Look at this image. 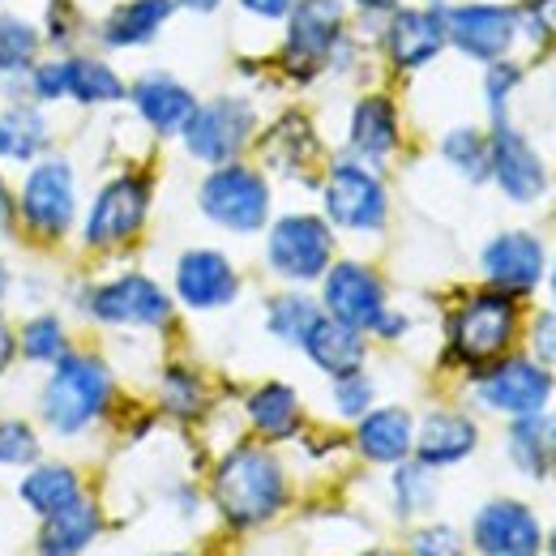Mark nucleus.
I'll use <instances>...</instances> for the list:
<instances>
[{"mask_svg":"<svg viewBox=\"0 0 556 556\" xmlns=\"http://www.w3.org/2000/svg\"><path fill=\"white\" fill-rule=\"evenodd\" d=\"M287 501V480L270 450L240 445L214 471V505L231 527H257Z\"/></svg>","mask_w":556,"mask_h":556,"instance_id":"nucleus-1","label":"nucleus"},{"mask_svg":"<svg viewBox=\"0 0 556 556\" xmlns=\"http://www.w3.org/2000/svg\"><path fill=\"white\" fill-rule=\"evenodd\" d=\"M112 403V368L99 355H65L39 394V416L56 437H77Z\"/></svg>","mask_w":556,"mask_h":556,"instance_id":"nucleus-2","label":"nucleus"},{"mask_svg":"<svg viewBox=\"0 0 556 556\" xmlns=\"http://www.w3.org/2000/svg\"><path fill=\"white\" fill-rule=\"evenodd\" d=\"M17 214H22V227L39 240H61L70 231L73 214H77V185H73L70 159L48 154L26 172L22 193H17Z\"/></svg>","mask_w":556,"mask_h":556,"instance_id":"nucleus-3","label":"nucleus"},{"mask_svg":"<svg viewBox=\"0 0 556 556\" xmlns=\"http://www.w3.org/2000/svg\"><path fill=\"white\" fill-rule=\"evenodd\" d=\"M514 330H518V308L505 291H480L471 295L454 321H450V351L454 359L480 368L488 359H496L501 351L514 343Z\"/></svg>","mask_w":556,"mask_h":556,"instance_id":"nucleus-4","label":"nucleus"},{"mask_svg":"<svg viewBox=\"0 0 556 556\" xmlns=\"http://www.w3.org/2000/svg\"><path fill=\"white\" fill-rule=\"evenodd\" d=\"M198 202L210 223L249 236V231H262L270 218V185L244 163H223L206 176Z\"/></svg>","mask_w":556,"mask_h":556,"instance_id":"nucleus-5","label":"nucleus"},{"mask_svg":"<svg viewBox=\"0 0 556 556\" xmlns=\"http://www.w3.org/2000/svg\"><path fill=\"white\" fill-rule=\"evenodd\" d=\"M330 257H334V236L321 218L313 214H287L270 227V240H266V262L270 270L291 282H313L330 270Z\"/></svg>","mask_w":556,"mask_h":556,"instance_id":"nucleus-6","label":"nucleus"},{"mask_svg":"<svg viewBox=\"0 0 556 556\" xmlns=\"http://www.w3.org/2000/svg\"><path fill=\"white\" fill-rule=\"evenodd\" d=\"M146 210H150V180L146 176H116L99 189L94 206L86 214L81 240L90 249H116V244L138 236Z\"/></svg>","mask_w":556,"mask_h":556,"instance_id":"nucleus-7","label":"nucleus"},{"mask_svg":"<svg viewBox=\"0 0 556 556\" xmlns=\"http://www.w3.org/2000/svg\"><path fill=\"white\" fill-rule=\"evenodd\" d=\"M253 138V108L244 99H210L206 108H198L185 125V146L193 159L202 163H231Z\"/></svg>","mask_w":556,"mask_h":556,"instance_id":"nucleus-8","label":"nucleus"},{"mask_svg":"<svg viewBox=\"0 0 556 556\" xmlns=\"http://www.w3.org/2000/svg\"><path fill=\"white\" fill-rule=\"evenodd\" d=\"M343 35V4L339 0H300L291 4V26H287V70L295 77H313L330 61Z\"/></svg>","mask_w":556,"mask_h":556,"instance_id":"nucleus-9","label":"nucleus"},{"mask_svg":"<svg viewBox=\"0 0 556 556\" xmlns=\"http://www.w3.org/2000/svg\"><path fill=\"white\" fill-rule=\"evenodd\" d=\"M86 308L103 326H167L172 321L167 291L146 275H121L103 282V287H94Z\"/></svg>","mask_w":556,"mask_h":556,"instance_id":"nucleus-10","label":"nucleus"},{"mask_svg":"<svg viewBox=\"0 0 556 556\" xmlns=\"http://www.w3.org/2000/svg\"><path fill=\"white\" fill-rule=\"evenodd\" d=\"M386 189L381 180L359 163H334L326 180V214L334 227L348 231H381L386 227Z\"/></svg>","mask_w":556,"mask_h":556,"instance_id":"nucleus-11","label":"nucleus"},{"mask_svg":"<svg viewBox=\"0 0 556 556\" xmlns=\"http://www.w3.org/2000/svg\"><path fill=\"white\" fill-rule=\"evenodd\" d=\"M553 394V377L531 359H501L480 377V399L505 416H540Z\"/></svg>","mask_w":556,"mask_h":556,"instance_id":"nucleus-12","label":"nucleus"},{"mask_svg":"<svg viewBox=\"0 0 556 556\" xmlns=\"http://www.w3.org/2000/svg\"><path fill=\"white\" fill-rule=\"evenodd\" d=\"M326 308L334 321H343L351 330H377L381 313H386V287L359 262H339L326 270Z\"/></svg>","mask_w":556,"mask_h":556,"instance_id":"nucleus-13","label":"nucleus"},{"mask_svg":"<svg viewBox=\"0 0 556 556\" xmlns=\"http://www.w3.org/2000/svg\"><path fill=\"white\" fill-rule=\"evenodd\" d=\"M488 176H496V185L514 202H535L548 189V172H544L540 154L522 141V134H514L505 121H496V129L488 138Z\"/></svg>","mask_w":556,"mask_h":556,"instance_id":"nucleus-14","label":"nucleus"},{"mask_svg":"<svg viewBox=\"0 0 556 556\" xmlns=\"http://www.w3.org/2000/svg\"><path fill=\"white\" fill-rule=\"evenodd\" d=\"M445 30L458 52L476 61H501L518 35V13L505 4H463L445 17Z\"/></svg>","mask_w":556,"mask_h":556,"instance_id":"nucleus-15","label":"nucleus"},{"mask_svg":"<svg viewBox=\"0 0 556 556\" xmlns=\"http://www.w3.org/2000/svg\"><path fill=\"white\" fill-rule=\"evenodd\" d=\"M471 540L484 556H540V522L518 501H488L471 522Z\"/></svg>","mask_w":556,"mask_h":556,"instance_id":"nucleus-16","label":"nucleus"},{"mask_svg":"<svg viewBox=\"0 0 556 556\" xmlns=\"http://www.w3.org/2000/svg\"><path fill=\"white\" fill-rule=\"evenodd\" d=\"M484 275L505 295H527L544 275V244L527 231H505L484 249Z\"/></svg>","mask_w":556,"mask_h":556,"instance_id":"nucleus-17","label":"nucleus"},{"mask_svg":"<svg viewBox=\"0 0 556 556\" xmlns=\"http://www.w3.org/2000/svg\"><path fill=\"white\" fill-rule=\"evenodd\" d=\"M240 291V278L231 270V262L214 249H193L176 262V295L189 308H223L231 304Z\"/></svg>","mask_w":556,"mask_h":556,"instance_id":"nucleus-18","label":"nucleus"},{"mask_svg":"<svg viewBox=\"0 0 556 556\" xmlns=\"http://www.w3.org/2000/svg\"><path fill=\"white\" fill-rule=\"evenodd\" d=\"M445 39H450V30H445L441 9H399L386 30V48H390L394 65H403V70L428 65L445 48Z\"/></svg>","mask_w":556,"mask_h":556,"instance_id":"nucleus-19","label":"nucleus"},{"mask_svg":"<svg viewBox=\"0 0 556 556\" xmlns=\"http://www.w3.org/2000/svg\"><path fill=\"white\" fill-rule=\"evenodd\" d=\"M103 531V518H99V505L81 492L73 505L56 509L43 518L39 535H35V556H81Z\"/></svg>","mask_w":556,"mask_h":556,"instance_id":"nucleus-20","label":"nucleus"},{"mask_svg":"<svg viewBox=\"0 0 556 556\" xmlns=\"http://www.w3.org/2000/svg\"><path fill=\"white\" fill-rule=\"evenodd\" d=\"M134 108L154 134H185L189 116L198 112V99L189 86H180L167 73H146L134 86Z\"/></svg>","mask_w":556,"mask_h":556,"instance_id":"nucleus-21","label":"nucleus"},{"mask_svg":"<svg viewBox=\"0 0 556 556\" xmlns=\"http://www.w3.org/2000/svg\"><path fill=\"white\" fill-rule=\"evenodd\" d=\"M355 445L368 463H403L416 450V424L403 407H381L359 416L355 428Z\"/></svg>","mask_w":556,"mask_h":556,"instance_id":"nucleus-22","label":"nucleus"},{"mask_svg":"<svg viewBox=\"0 0 556 556\" xmlns=\"http://www.w3.org/2000/svg\"><path fill=\"white\" fill-rule=\"evenodd\" d=\"M480 432L467 416H454V412H432V416L419 424L416 432V454L424 467H454L463 463L471 450H476Z\"/></svg>","mask_w":556,"mask_h":556,"instance_id":"nucleus-23","label":"nucleus"},{"mask_svg":"<svg viewBox=\"0 0 556 556\" xmlns=\"http://www.w3.org/2000/svg\"><path fill=\"white\" fill-rule=\"evenodd\" d=\"M300 348L308 351V359L330 377L359 372V364H364V334L343 326V321H334V317H317Z\"/></svg>","mask_w":556,"mask_h":556,"instance_id":"nucleus-24","label":"nucleus"},{"mask_svg":"<svg viewBox=\"0 0 556 556\" xmlns=\"http://www.w3.org/2000/svg\"><path fill=\"white\" fill-rule=\"evenodd\" d=\"M399 146V112L386 94H368L359 99L355 116H351V150L368 163L390 159V150Z\"/></svg>","mask_w":556,"mask_h":556,"instance_id":"nucleus-25","label":"nucleus"},{"mask_svg":"<svg viewBox=\"0 0 556 556\" xmlns=\"http://www.w3.org/2000/svg\"><path fill=\"white\" fill-rule=\"evenodd\" d=\"M167 17H172V0H129V4H121V9L108 13V22L99 26V39L112 52L141 48V43H150L163 30Z\"/></svg>","mask_w":556,"mask_h":556,"instance_id":"nucleus-26","label":"nucleus"},{"mask_svg":"<svg viewBox=\"0 0 556 556\" xmlns=\"http://www.w3.org/2000/svg\"><path fill=\"white\" fill-rule=\"evenodd\" d=\"M81 492H86V488H81V476L73 471L70 463H35V467L26 471V480L17 484V496H22L26 509L39 514V518H48V514L73 505Z\"/></svg>","mask_w":556,"mask_h":556,"instance_id":"nucleus-27","label":"nucleus"},{"mask_svg":"<svg viewBox=\"0 0 556 556\" xmlns=\"http://www.w3.org/2000/svg\"><path fill=\"white\" fill-rule=\"evenodd\" d=\"M48 116L30 103H9L0 108V159L4 163H35L48 150Z\"/></svg>","mask_w":556,"mask_h":556,"instance_id":"nucleus-28","label":"nucleus"},{"mask_svg":"<svg viewBox=\"0 0 556 556\" xmlns=\"http://www.w3.org/2000/svg\"><path fill=\"white\" fill-rule=\"evenodd\" d=\"M509 458L527 476L556 471V416H522L509 432Z\"/></svg>","mask_w":556,"mask_h":556,"instance_id":"nucleus-29","label":"nucleus"},{"mask_svg":"<svg viewBox=\"0 0 556 556\" xmlns=\"http://www.w3.org/2000/svg\"><path fill=\"white\" fill-rule=\"evenodd\" d=\"M249 419H253V428L266 437V441H287V437H295V428H300V399H295V390L291 386H262L253 399H249Z\"/></svg>","mask_w":556,"mask_h":556,"instance_id":"nucleus-30","label":"nucleus"},{"mask_svg":"<svg viewBox=\"0 0 556 556\" xmlns=\"http://www.w3.org/2000/svg\"><path fill=\"white\" fill-rule=\"evenodd\" d=\"M65 90H70V99L86 103V108L125 99V81L108 70L99 56H70L65 61Z\"/></svg>","mask_w":556,"mask_h":556,"instance_id":"nucleus-31","label":"nucleus"},{"mask_svg":"<svg viewBox=\"0 0 556 556\" xmlns=\"http://www.w3.org/2000/svg\"><path fill=\"white\" fill-rule=\"evenodd\" d=\"M35 61H39V30L17 13H0V73L4 77L30 73Z\"/></svg>","mask_w":556,"mask_h":556,"instance_id":"nucleus-32","label":"nucleus"},{"mask_svg":"<svg viewBox=\"0 0 556 556\" xmlns=\"http://www.w3.org/2000/svg\"><path fill=\"white\" fill-rule=\"evenodd\" d=\"M17 348L30 364H61L70 355V334H65V321L56 313H39L22 326L17 334Z\"/></svg>","mask_w":556,"mask_h":556,"instance_id":"nucleus-33","label":"nucleus"},{"mask_svg":"<svg viewBox=\"0 0 556 556\" xmlns=\"http://www.w3.org/2000/svg\"><path fill=\"white\" fill-rule=\"evenodd\" d=\"M317 317H321V308H317L308 295L287 291V295H275V300H270L266 326H270V334L282 339V343H304V334L313 330Z\"/></svg>","mask_w":556,"mask_h":556,"instance_id":"nucleus-34","label":"nucleus"},{"mask_svg":"<svg viewBox=\"0 0 556 556\" xmlns=\"http://www.w3.org/2000/svg\"><path fill=\"white\" fill-rule=\"evenodd\" d=\"M441 150H445V159L467 176V180H484L488 176V138L484 134H476V129H454L450 138L441 141Z\"/></svg>","mask_w":556,"mask_h":556,"instance_id":"nucleus-35","label":"nucleus"},{"mask_svg":"<svg viewBox=\"0 0 556 556\" xmlns=\"http://www.w3.org/2000/svg\"><path fill=\"white\" fill-rule=\"evenodd\" d=\"M437 496V484H432V467L424 463H403L394 471V501H399V514H419L428 509Z\"/></svg>","mask_w":556,"mask_h":556,"instance_id":"nucleus-36","label":"nucleus"},{"mask_svg":"<svg viewBox=\"0 0 556 556\" xmlns=\"http://www.w3.org/2000/svg\"><path fill=\"white\" fill-rule=\"evenodd\" d=\"M39 432L26 419H0V467H35Z\"/></svg>","mask_w":556,"mask_h":556,"instance_id":"nucleus-37","label":"nucleus"},{"mask_svg":"<svg viewBox=\"0 0 556 556\" xmlns=\"http://www.w3.org/2000/svg\"><path fill=\"white\" fill-rule=\"evenodd\" d=\"M163 403H167V412H176V416H198V412H202V381H198V372L172 368V372L163 377Z\"/></svg>","mask_w":556,"mask_h":556,"instance_id":"nucleus-38","label":"nucleus"},{"mask_svg":"<svg viewBox=\"0 0 556 556\" xmlns=\"http://www.w3.org/2000/svg\"><path fill=\"white\" fill-rule=\"evenodd\" d=\"M334 407H339V416H368V407H372V381L364 377V372H348V377H334Z\"/></svg>","mask_w":556,"mask_h":556,"instance_id":"nucleus-39","label":"nucleus"},{"mask_svg":"<svg viewBox=\"0 0 556 556\" xmlns=\"http://www.w3.org/2000/svg\"><path fill=\"white\" fill-rule=\"evenodd\" d=\"M412 556H463V540L454 527H424L412 535Z\"/></svg>","mask_w":556,"mask_h":556,"instance_id":"nucleus-40","label":"nucleus"},{"mask_svg":"<svg viewBox=\"0 0 556 556\" xmlns=\"http://www.w3.org/2000/svg\"><path fill=\"white\" fill-rule=\"evenodd\" d=\"M30 94L39 103H56V99H70L65 90V61H52V65H35L30 70Z\"/></svg>","mask_w":556,"mask_h":556,"instance_id":"nucleus-41","label":"nucleus"},{"mask_svg":"<svg viewBox=\"0 0 556 556\" xmlns=\"http://www.w3.org/2000/svg\"><path fill=\"white\" fill-rule=\"evenodd\" d=\"M73 30H77V17H73L70 0H52V4H48V39H52L56 48H70Z\"/></svg>","mask_w":556,"mask_h":556,"instance_id":"nucleus-42","label":"nucleus"},{"mask_svg":"<svg viewBox=\"0 0 556 556\" xmlns=\"http://www.w3.org/2000/svg\"><path fill=\"white\" fill-rule=\"evenodd\" d=\"M514 86H518V65H496V70L488 73V103H492V112L505 108V94Z\"/></svg>","mask_w":556,"mask_h":556,"instance_id":"nucleus-43","label":"nucleus"},{"mask_svg":"<svg viewBox=\"0 0 556 556\" xmlns=\"http://www.w3.org/2000/svg\"><path fill=\"white\" fill-rule=\"evenodd\" d=\"M535 351L544 364H556V313H544L535 321Z\"/></svg>","mask_w":556,"mask_h":556,"instance_id":"nucleus-44","label":"nucleus"},{"mask_svg":"<svg viewBox=\"0 0 556 556\" xmlns=\"http://www.w3.org/2000/svg\"><path fill=\"white\" fill-rule=\"evenodd\" d=\"M253 17H266V22H275V17H282V13H291V4L295 0H240Z\"/></svg>","mask_w":556,"mask_h":556,"instance_id":"nucleus-45","label":"nucleus"},{"mask_svg":"<svg viewBox=\"0 0 556 556\" xmlns=\"http://www.w3.org/2000/svg\"><path fill=\"white\" fill-rule=\"evenodd\" d=\"M13 359H17V334H13V330L0 321V377L13 368Z\"/></svg>","mask_w":556,"mask_h":556,"instance_id":"nucleus-46","label":"nucleus"},{"mask_svg":"<svg viewBox=\"0 0 556 556\" xmlns=\"http://www.w3.org/2000/svg\"><path fill=\"white\" fill-rule=\"evenodd\" d=\"M13 214H17V198L9 193V185L0 180V231H9L13 227Z\"/></svg>","mask_w":556,"mask_h":556,"instance_id":"nucleus-47","label":"nucleus"},{"mask_svg":"<svg viewBox=\"0 0 556 556\" xmlns=\"http://www.w3.org/2000/svg\"><path fill=\"white\" fill-rule=\"evenodd\" d=\"M180 4H185V9H193V13H214L223 0H180Z\"/></svg>","mask_w":556,"mask_h":556,"instance_id":"nucleus-48","label":"nucleus"},{"mask_svg":"<svg viewBox=\"0 0 556 556\" xmlns=\"http://www.w3.org/2000/svg\"><path fill=\"white\" fill-rule=\"evenodd\" d=\"M9 282H13V278H9V266L0 262V313H4V300H9Z\"/></svg>","mask_w":556,"mask_h":556,"instance_id":"nucleus-49","label":"nucleus"},{"mask_svg":"<svg viewBox=\"0 0 556 556\" xmlns=\"http://www.w3.org/2000/svg\"><path fill=\"white\" fill-rule=\"evenodd\" d=\"M359 4H364V9H372V13H386V9H394L399 0H359Z\"/></svg>","mask_w":556,"mask_h":556,"instance_id":"nucleus-50","label":"nucleus"},{"mask_svg":"<svg viewBox=\"0 0 556 556\" xmlns=\"http://www.w3.org/2000/svg\"><path fill=\"white\" fill-rule=\"evenodd\" d=\"M368 556H399V553H386V548H381V553H368Z\"/></svg>","mask_w":556,"mask_h":556,"instance_id":"nucleus-51","label":"nucleus"},{"mask_svg":"<svg viewBox=\"0 0 556 556\" xmlns=\"http://www.w3.org/2000/svg\"><path fill=\"white\" fill-rule=\"evenodd\" d=\"M553 556H556V531H553Z\"/></svg>","mask_w":556,"mask_h":556,"instance_id":"nucleus-52","label":"nucleus"},{"mask_svg":"<svg viewBox=\"0 0 556 556\" xmlns=\"http://www.w3.org/2000/svg\"><path fill=\"white\" fill-rule=\"evenodd\" d=\"M553 295H556V270H553Z\"/></svg>","mask_w":556,"mask_h":556,"instance_id":"nucleus-53","label":"nucleus"},{"mask_svg":"<svg viewBox=\"0 0 556 556\" xmlns=\"http://www.w3.org/2000/svg\"><path fill=\"white\" fill-rule=\"evenodd\" d=\"M167 556H189V553H167Z\"/></svg>","mask_w":556,"mask_h":556,"instance_id":"nucleus-54","label":"nucleus"}]
</instances>
